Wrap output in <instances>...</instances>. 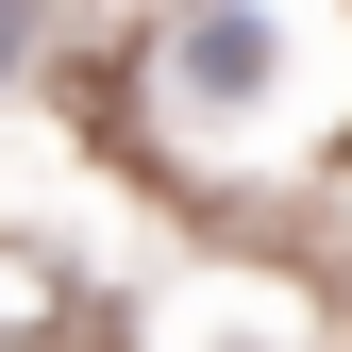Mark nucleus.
<instances>
[{"mask_svg": "<svg viewBox=\"0 0 352 352\" xmlns=\"http://www.w3.org/2000/svg\"><path fill=\"white\" fill-rule=\"evenodd\" d=\"M336 168H352V135H336Z\"/></svg>", "mask_w": 352, "mask_h": 352, "instance_id": "obj_2", "label": "nucleus"}, {"mask_svg": "<svg viewBox=\"0 0 352 352\" xmlns=\"http://www.w3.org/2000/svg\"><path fill=\"white\" fill-rule=\"evenodd\" d=\"M17 51H34V0H0V67H17Z\"/></svg>", "mask_w": 352, "mask_h": 352, "instance_id": "obj_1", "label": "nucleus"}]
</instances>
